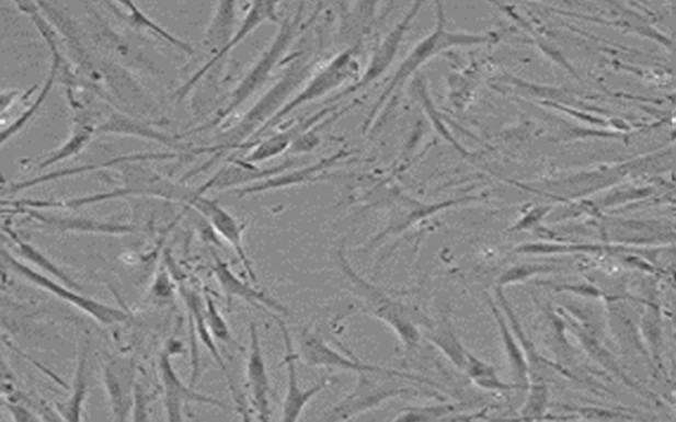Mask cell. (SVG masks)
Returning <instances> with one entry per match:
<instances>
[{"label":"cell","instance_id":"cell-1","mask_svg":"<svg viewBox=\"0 0 676 422\" xmlns=\"http://www.w3.org/2000/svg\"><path fill=\"white\" fill-rule=\"evenodd\" d=\"M312 69V62L305 65L295 64L294 67L289 68L287 73L282 77V80L276 82V84H274V87L243 115V118L238 122L233 128L227 129V132L218 136L216 146L193 149V155L215 152V156L214 159L206 161L202 168L197 169L196 172L190 173L188 176H193V174L203 172L206 168H210L218 158H221L225 152L231 151V149L248 148L250 142L255 139L257 133H260L261 129L280 112L283 106L286 105L287 96L306 80Z\"/></svg>","mask_w":676,"mask_h":422},{"label":"cell","instance_id":"cell-2","mask_svg":"<svg viewBox=\"0 0 676 422\" xmlns=\"http://www.w3.org/2000/svg\"><path fill=\"white\" fill-rule=\"evenodd\" d=\"M302 15H305V4L299 5L298 11H296L293 18H287L282 22L278 35L275 36L272 45L263 52L262 56L257 58L254 64V67L248 71V75L244 76L241 83L238 84L234 92L231 93L227 106L221 109L214 119L182 136L208 132V129L221 125L224 121H227L231 114L244 105L251 96L255 95L265 87L268 78L272 77L275 68L278 67L282 57L285 56L295 38L298 37L302 28H305L302 27Z\"/></svg>","mask_w":676,"mask_h":422},{"label":"cell","instance_id":"cell-3","mask_svg":"<svg viewBox=\"0 0 676 422\" xmlns=\"http://www.w3.org/2000/svg\"><path fill=\"white\" fill-rule=\"evenodd\" d=\"M436 25L435 30L431 32V35L426 36L415 45V48L410 52V55L405 57V60L401 64V67L396 71L394 77L388 84V88L383 90L381 99L378 100L377 106L373 109V112L368 119V126L376 118V114L381 110L386 102H388L392 95L399 92L405 81L415 73V71L423 67L429 60L442 52L456 47H474V45L488 44L494 41L493 34H466V32H452L447 30V19L444 14L442 3H436Z\"/></svg>","mask_w":676,"mask_h":422},{"label":"cell","instance_id":"cell-4","mask_svg":"<svg viewBox=\"0 0 676 422\" xmlns=\"http://www.w3.org/2000/svg\"><path fill=\"white\" fill-rule=\"evenodd\" d=\"M344 253V249L337 251L340 269L347 277V281L353 284L360 300L368 307L369 313L376 317L377 320L388 324L398 335L399 341L402 342L405 350H409V352L415 350L417 345H420L422 335L410 309L405 307L404 304L392 300V298L383 294L381 289H378L376 285L360 277L357 272L353 270L351 263L347 262Z\"/></svg>","mask_w":676,"mask_h":422},{"label":"cell","instance_id":"cell-5","mask_svg":"<svg viewBox=\"0 0 676 422\" xmlns=\"http://www.w3.org/2000/svg\"><path fill=\"white\" fill-rule=\"evenodd\" d=\"M399 376L381 374H358L356 387L343 400H340L325 415L326 421H347L357 415L382 406L383 402L399 398L402 395H426L429 398L443 399L439 391H420L414 387L402 385Z\"/></svg>","mask_w":676,"mask_h":422},{"label":"cell","instance_id":"cell-6","mask_svg":"<svg viewBox=\"0 0 676 422\" xmlns=\"http://www.w3.org/2000/svg\"><path fill=\"white\" fill-rule=\"evenodd\" d=\"M3 261L10 271L14 272L19 277L34 284L37 288L48 292V294L54 295L59 298V300L72 305V307L80 309L83 313L92 317L96 322L105 324V327H113V324L131 321V316L128 315L127 311L95 300V298L79 294L76 289L67 287L66 284L54 281V278L43 275L42 272L31 269L30 265L12 256L5 249L3 250Z\"/></svg>","mask_w":676,"mask_h":422},{"label":"cell","instance_id":"cell-7","mask_svg":"<svg viewBox=\"0 0 676 422\" xmlns=\"http://www.w3.org/2000/svg\"><path fill=\"white\" fill-rule=\"evenodd\" d=\"M299 358L309 367L340 369L353 374H381L399 376V378L415 381L417 385L439 389L437 383L420 375L399 372V369L369 365L354 360L353 356L337 352L311 329H302L299 334Z\"/></svg>","mask_w":676,"mask_h":422},{"label":"cell","instance_id":"cell-8","mask_svg":"<svg viewBox=\"0 0 676 422\" xmlns=\"http://www.w3.org/2000/svg\"><path fill=\"white\" fill-rule=\"evenodd\" d=\"M359 73V64L356 57L353 55V50L343 52L332 60L326 67L314 75L312 80L306 84V88L300 93L296 94L294 99L286 103L278 114L274 116L272 121L267 123L265 127L261 129L255 136V139L250 142L248 148L253 147L256 140H260V136L268 132V129L278 126L283 119L295 112L296 109L305 106L306 103L317 101L326 94H330L332 90L337 89L341 84L353 80Z\"/></svg>","mask_w":676,"mask_h":422},{"label":"cell","instance_id":"cell-9","mask_svg":"<svg viewBox=\"0 0 676 422\" xmlns=\"http://www.w3.org/2000/svg\"><path fill=\"white\" fill-rule=\"evenodd\" d=\"M173 349L172 343L167 346L159 355L158 368L160 380H162L164 394V408L167 420L183 421L184 407L186 404H203L217 408H227L221 400L211 396L202 395L188 387L179 378L172 365Z\"/></svg>","mask_w":676,"mask_h":422},{"label":"cell","instance_id":"cell-10","mask_svg":"<svg viewBox=\"0 0 676 422\" xmlns=\"http://www.w3.org/2000/svg\"><path fill=\"white\" fill-rule=\"evenodd\" d=\"M12 214H23L34 223L42 225L45 229L72 232V233H95V236H130L139 232L137 226L111 223V220H100L88 217L57 216V214L44 213L32 207H10Z\"/></svg>","mask_w":676,"mask_h":422},{"label":"cell","instance_id":"cell-11","mask_svg":"<svg viewBox=\"0 0 676 422\" xmlns=\"http://www.w3.org/2000/svg\"><path fill=\"white\" fill-rule=\"evenodd\" d=\"M274 318L276 322H278L283 343H285V361H283V363H285L287 368V391L282 407V420L298 421L302 412H305L308 402L311 401L314 396L331 386V379H321L318 385H314L308 389L300 387L298 367H296V361L299 358V353L295 352L293 337L291 333H289L285 321L280 320L278 316H275Z\"/></svg>","mask_w":676,"mask_h":422},{"label":"cell","instance_id":"cell-12","mask_svg":"<svg viewBox=\"0 0 676 422\" xmlns=\"http://www.w3.org/2000/svg\"><path fill=\"white\" fill-rule=\"evenodd\" d=\"M278 3L274 2L251 3L247 16H244L240 28L237 30L236 35L230 38V42L225 45L217 55L210 57L209 61L204 64L182 88L177 89L175 93L177 102L183 101L185 96L191 93V90L196 88V84L202 81V78L208 75V71L214 68L217 62H220L224 57H227L231 50L237 48L250 34H253L257 27H261V25L265 23H278Z\"/></svg>","mask_w":676,"mask_h":422},{"label":"cell","instance_id":"cell-13","mask_svg":"<svg viewBox=\"0 0 676 422\" xmlns=\"http://www.w3.org/2000/svg\"><path fill=\"white\" fill-rule=\"evenodd\" d=\"M186 206L193 207L199 214L209 220L214 229L220 233V236L227 240V242L233 247L237 256L243 265L244 271L250 277L251 282L257 283L256 272L253 263H251L247 250L243 246V231L244 226L238 223L234 216L228 210H225L220 204L215 199L206 198L204 194H199L197 190L192 194V197L186 203Z\"/></svg>","mask_w":676,"mask_h":422},{"label":"cell","instance_id":"cell-14","mask_svg":"<svg viewBox=\"0 0 676 422\" xmlns=\"http://www.w3.org/2000/svg\"><path fill=\"white\" fill-rule=\"evenodd\" d=\"M102 380L105 386L113 419L126 421L131 413L134 389L137 386V366L133 360H108L102 368Z\"/></svg>","mask_w":676,"mask_h":422},{"label":"cell","instance_id":"cell-15","mask_svg":"<svg viewBox=\"0 0 676 422\" xmlns=\"http://www.w3.org/2000/svg\"><path fill=\"white\" fill-rule=\"evenodd\" d=\"M295 166L294 160L282 162V164L273 168H260L255 164H250L242 159L231 160L228 166H225L220 172H217L214 178L198 187L199 194H205L208 191H230L241 190V187L254 185L278 176V174L291 169Z\"/></svg>","mask_w":676,"mask_h":422},{"label":"cell","instance_id":"cell-16","mask_svg":"<svg viewBox=\"0 0 676 422\" xmlns=\"http://www.w3.org/2000/svg\"><path fill=\"white\" fill-rule=\"evenodd\" d=\"M250 346L247 363L248 386L250 389L251 402L255 409L256 419L268 421L272 419V407H270V378L265 354H263L260 330L256 323H250Z\"/></svg>","mask_w":676,"mask_h":422},{"label":"cell","instance_id":"cell-17","mask_svg":"<svg viewBox=\"0 0 676 422\" xmlns=\"http://www.w3.org/2000/svg\"><path fill=\"white\" fill-rule=\"evenodd\" d=\"M211 256L215 259V276L225 296L228 297L229 307L233 298H241V300L253 305L255 308L272 310L274 313L282 316L289 315L287 307L276 300V298L265 294V292L250 287V285L243 283L240 277H237L234 272L230 270L229 264L224 262L215 251H211Z\"/></svg>","mask_w":676,"mask_h":422},{"label":"cell","instance_id":"cell-18","mask_svg":"<svg viewBox=\"0 0 676 422\" xmlns=\"http://www.w3.org/2000/svg\"><path fill=\"white\" fill-rule=\"evenodd\" d=\"M422 5L423 3L412 4L409 14L404 15L402 21L398 23L397 27L392 30L389 36L385 38L383 43L379 45L375 52V56H373L369 62L368 69H366L363 78H360V80L356 83V87L347 89L343 95L357 92L358 89L368 87L369 83L381 77L385 73V70H388L391 62L394 61L397 52L399 47H401L405 34H408L412 21H414L416 15L420 14Z\"/></svg>","mask_w":676,"mask_h":422},{"label":"cell","instance_id":"cell-19","mask_svg":"<svg viewBox=\"0 0 676 422\" xmlns=\"http://www.w3.org/2000/svg\"><path fill=\"white\" fill-rule=\"evenodd\" d=\"M182 295L186 308H188L190 323L192 324L193 331H195L199 342H202L203 345L208 349V352L211 354V356H214V360L216 361L218 367L221 368L225 378H227L231 396H233L234 398L238 411L243 414V419L249 420L247 406H244V402L240 398V395H238L233 378H231L227 363H225L220 350H218L216 345L215 337L214 334H211L208 322H206L205 311L202 309V300H199V297L195 294V292L191 289L182 288Z\"/></svg>","mask_w":676,"mask_h":422},{"label":"cell","instance_id":"cell-20","mask_svg":"<svg viewBox=\"0 0 676 422\" xmlns=\"http://www.w3.org/2000/svg\"><path fill=\"white\" fill-rule=\"evenodd\" d=\"M488 307L491 309L495 323H497V330L502 345H504V352L507 361L508 368H511V375L514 385L517 386L520 391H525L530 385V365L526 358L523 346L515 337L514 331L508 323L504 311L499 307V304L492 300L491 296L486 295Z\"/></svg>","mask_w":676,"mask_h":422},{"label":"cell","instance_id":"cell-21","mask_svg":"<svg viewBox=\"0 0 676 422\" xmlns=\"http://www.w3.org/2000/svg\"><path fill=\"white\" fill-rule=\"evenodd\" d=\"M350 155L347 151H340L330 156V158L314 162L313 166L296 169V171L288 173H280L278 176L261 181V183L241 187V190L236 191L237 196L243 198L253 196V194L286 190V187L312 183V181L321 179L320 173L326 172L328 169L336 166L341 159H345Z\"/></svg>","mask_w":676,"mask_h":422},{"label":"cell","instance_id":"cell-22","mask_svg":"<svg viewBox=\"0 0 676 422\" xmlns=\"http://www.w3.org/2000/svg\"><path fill=\"white\" fill-rule=\"evenodd\" d=\"M331 112H333V107L323 109L321 112L299 122L298 125L283 129V132L270 136L267 139L257 140L254 142L253 151L242 160L256 166L260 164V162L278 158V156L288 151L302 134L319 125V122L324 119Z\"/></svg>","mask_w":676,"mask_h":422},{"label":"cell","instance_id":"cell-23","mask_svg":"<svg viewBox=\"0 0 676 422\" xmlns=\"http://www.w3.org/2000/svg\"><path fill=\"white\" fill-rule=\"evenodd\" d=\"M176 158H179V155L173 152L134 153L128 156H119V158H115L106 162H101V164H89L77 168L64 169V171L50 172L47 174H43V176L41 178L23 181V183L12 184L10 185L9 190H4L3 194H14L18 192L30 190V187L49 183V181L79 176V174L99 171V169L113 168L122 164H130V162H139L147 160H172Z\"/></svg>","mask_w":676,"mask_h":422},{"label":"cell","instance_id":"cell-24","mask_svg":"<svg viewBox=\"0 0 676 422\" xmlns=\"http://www.w3.org/2000/svg\"><path fill=\"white\" fill-rule=\"evenodd\" d=\"M95 133L130 136V138L154 141L169 147H175L179 140L183 138L182 135L172 136L159 132L150 123L121 113L112 114L107 119L100 123L99 126H95Z\"/></svg>","mask_w":676,"mask_h":422},{"label":"cell","instance_id":"cell-25","mask_svg":"<svg viewBox=\"0 0 676 422\" xmlns=\"http://www.w3.org/2000/svg\"><path fill=\"white\" fill-rule=\"evenodd\" d=\"M89 354H90V338L83 337L81 342L79 354H77V367L72 387V394H70L67 402L59 406V413L62 420L66 421H81L83 409H85V402L89 391Z\"/></svg>","mask_w":676,"mask_h":422},{"label":"cell","instance_id":"cell-26","mask_svg":"<svg viewBox=\"0 0 676 422\" xmlns=\"http://www.w3.org/2000/svg\"><path fill=\"white\" fill-rule=\"evenodd\" d=\"M4 232L8 233L12 242L15 243V251L24 262L34 264L35 267L43 271L45 275L54 277L55 281L66 284L69 288L82 290L81 285L77 283L72 276L67 274V272L60 269L54 261H50L48 256H45L36 247L25 242L14 230L4 227Z\"/></svg>","mask_w":676,"mask_h":422},{"label":"cell","instance_id":"cell-27","mask_svg":"<svg viewBox=\"0 0 676 422\" xmlns=\"http://www.w3.org/2000/svg\"><path fill=\"white\" fill-rule=\"evenodd\" d=\"M234 21L236 3H218L216 14L203 41L204 47L211 52V55H217L233 37Z\"/></svg>","mask_w":676,"mask_h":422},{"label":"cell","instance_id":"cell-28","mask_svg":"<svg viewBox=\"0 0 676 422\" xmlns=\"http://www.w3.org/2000/svg\"><path fill=\"white\" fill-rule=\"evenodd\" d=\"M95 133V126L89 125L85 122H77L73 128L72 135L62 146L55 149V151L48 152L38 159L36 164L37 169H47L51 166L59 164L61 161L72 159L73 156L80 155L83 149L92 141Z\"/></svg>","mask_w":676,"mask_h":422},{"label":"cell","instance_id":"cell-29","mask_svg":"<svg viewBox=\"0 0 676 422\" xmlns=\"http://www.w3.org/2000/svg\"><path fill=\"white\" fill-rule=\"evenodd\" d=\"M463 374L471 379L476 386L488 392L507 394L519 389L517 386L508 385L500 378L497 368L489 365L485 361L479 358L471 352L467 353L466 363L461 369Z\"/></svg>","mask_w":676,"mask_h":422},{"label":"cell","instance_id":"cell-30","mask_svg":"<svg viewBox=\"0 0 676 422\" xmlns=\"http://www.w3.org/2000/svg\"><path fill=\"white\" fill-rule=\"evenodd\" d=\"M426 337L461 372L468 350L462 345L460 338L457 337L449 322L446 320L437 322L428 329Z\"/></svg>","mask_w":676,"mask_h":422},{"label":"cell","instance_id":"cell-31","mask_svg":"<svg viewBox=\"0 0 676 422\" xmlns=\"http://www.w3.org/2000/svg\"><path fill=\"white\" fill-rule=\"evenodd\" d=\"M118 4L121 5V8L125 9V19L126 21H128V23L133 24L134 27L151 32V34L162 38V41H164L165 43L171 44L172 47L185 52L186 55H195L196 50L192 47L190 43H186L182 41V38L172 35L171 32L164 30L162 25L153 22L151 18H148L145 12L139 10V8H137V5H135L134 3L122 2Z\"/></svg>","mask_w":676,"mask_h":422},{"label":"cell","instance_id":"cell-32","mask_svg":"<svg viewBox=\"0 0 676 422\" xmlns=\"http://www.w3.org/2000/svg\"><path fill=\"white\" fill-rule=\"evenodd\" d=\"M468 408L466 404H454V402H443V404L409 407L396 415V421H439L455 420V414L463 413Z\"/></svg>","mask_w":676,"mask_h":422},{"label":"cell","instance_id":"cell-33","mask_svg":"<svg viewBox=\"0 0 676 422\" xmlns=\"http://www.w3.org/2000/svg\"><path fill=\"white\" fill-rule=\"evenodd\" d=\"M550 394L547 383L542 380H531L527 387V398L525 404L520 407L518 415L520 419L534 420L542 419L549 407Z\"/></svg>","mask_w":676,"mask_h":422},{"label":"cell","instance_id":"cell-34","mask_svg":"<svg viewBox=\"0 0 676 422\" xmlns=\"http://www.w3.org/2000/svg\"><path fill=\"white\" fill-rule=\"evenodd\" d=\"M205 317L211 334H214L217 342L225 343V345L238 346L233 334H231L228 322L225 321L214 298L209 295L205 296Z\"/></svg>","mask_w":676,"mask_h":422},{"label":"cell","instance_id":"cell-35","mask_svg":"<svg viewBox=\"0 0 676 422\" xmlns=\"http://www.w3.org/2000/svg\"><path fill=\"white\" fill-rule=\"evenodd\" d=\"M552 271H555V267L549 264L520 263L502 274L499 278L497 287L505 288L507 285L523 283L526 282L527 278L550 274Z\"/></svg>","mask_w":676,"mask_h":422},{"label":"cell","instance_id":"cell-36","mask_svg":"<svg viewBox=\"0 0 676 422\" xmlns=\"http://www.w3.org/2000/svg\"><path fill=\"white\" fill-rule=\"evenodd\" d=\"M550 210L551 207L549 206L534 207V209L527 213L526 216L520 218L518 223L512 227V230L524 231L534 229V227L542 223V219L550 213Z\"/></svg>","mask_w":676,"mask_h":422},{"label":"cell","instance_id":"cell-37","mask_svg":"<svg viewBox=\"0 0 676 422\" xmlns=\"http://www.w3.org/2000/svg\"><path fill=\"white\" fill-rule=\"evenodd\" d=\"M134 421H146L148 418V396L146 389L141 387L140 383H137L134 389V402L131 409Z\"/></svg>","mask_w":676,"mask_h":422},{"label":"cell","instance_id":"cell-38","mask_svg":"<svg viewBox=\"0 0 676 422\" xmlns=\"http://www.w3.org/2000/svg\"><path fill=\"white\" fill-rule=\"evenodd\" d=\"M5 407L9 408L12 420L16 422L43 420L41 415H37L34 412H31L27 407H24L23 404H18V402L15 401L5 402Z\"/></svg>","mask_w":676,"mask_h":422},{"label":"cell","instance_id":"cell-39","mask_svg":"<svg viewBox=\"0 0 676 422\" xmlns=\"http://www.w3.org/2000/svg\"><path fill=\"white\" fill-rule=\"evenodd\" d=\"M21 96V93L16 92V90H9V92H3L2 94V114L4 115L8 112V109L14 103L15 100Z\"/></svg>","mask_w":676,"mask_h":422}]
</instances>
